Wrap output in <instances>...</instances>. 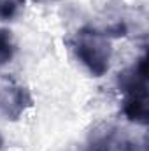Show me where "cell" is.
<instances>
[{
    "label": "cell",
    "instance_id": "7",
    "mask_svg": "<svg viewBox=\"0 0 149 151\" xmlns=\"http://www.w3.org/2000/svg\"><path fill=\"white\" fill-rule=\"evenodd\" d=\"M2 148H4V139H2V135H0V151H2Z\"/></svg>",
    "mask_w": 149,
    "mask_h": 151
},
{
    "label": "cell",
    "instance_id": "3",
    "mask_svg": "<svg viewBox=\"0 0 149 151\" xmlns=\"http://www.w3.org/2000/svg\"><path fill=\"white\" fill-rule=\"evenodd\" d=\"M123 114L128 121L137 125H148L149 121V104H148V90L125 93L123 100Z\"/></svg>",
    "mask_w": 149,
    "mask_h": 151
},
{
    "label": "cell",
    "instance_id": "2",
    "mask_svg": "<svg viewBox=\"0 0 149 151\" xmlns=\"http://www.w3.org/2000/svg\"><path fill=\"white\" fill-rule=\"evenodd\" d=\"M34 107L32 93L27 86L14 79L0 81V114L9 121H18L28 109Z\"/></svg>",
    "mask_w": 149,
    "mask_h": 151
},
{
    "label": "cell",
    "instance_id": "6",
    "mask_svg": "<svg viewBox=\"0 0 149 151\" xmlns=\"http://www.w3.org/2000/svg\"><path fill=\"white\" fill-rule=\"evenodd\" d=\"M35 4H53V2H58V0H34Z\"/></svg>",
    "mask_w": 149,
    "mask_h": 151
},
{
    "label": "cell",
    "instance_id": "1",
    "mask_svg": "<svg viewBox=\"0 0 149 151\" xmlns=\"http://www.w3.org/2000/svg\"><path fill=\"white\" fill-rule=\"evenodd\" d=\"M70 47L81 65L93 77L107 74L112 60V42L102 30L93 27L81 28L70 40Z\"/></svg>",
    "mask_w": 149,
    "mask_h": 151
},
{
    "label": "cell",
    "instance_id": "4",
    "mask_svg": "<svg viewBox=\"0 0 149 151\" xmlns=\"http://www.w3.org/2000/svg\"><path fill=\"white\" fill-rule=\"evenodd\" d=\"M16 53V42L12 32L7 28H0V67L7 65Z\"/></svg>",
    "mask_w": 149,
    "mask_h": 151
},
{
    "label": "cell",
    "instance_id": "5",
    "mask_svg": "<svg viewBox=\"0 0 149 151\" xmlns=\"http://www.w3.org/2000/svg\"><path fill=\"white\" fill-rule=\"evenodd\" d=\"M23 5L25 0H0V21H12Z\"/></svg>",
    "mask_w": 149,
    "mask_h": 151
}]
</instances>
